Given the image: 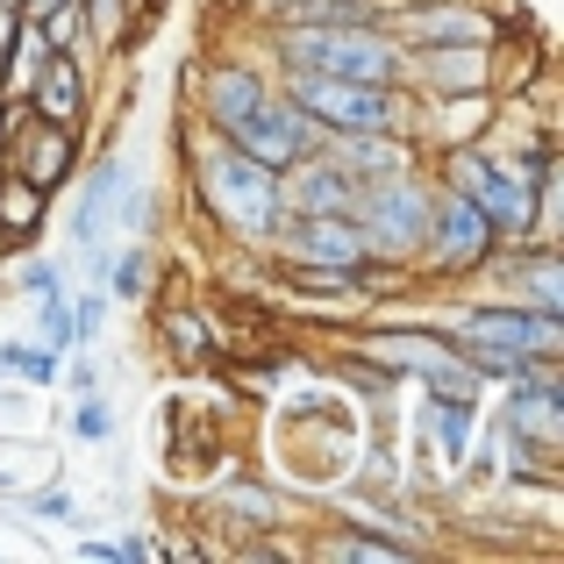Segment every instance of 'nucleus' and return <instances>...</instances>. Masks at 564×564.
<instances>
[{"instance_id": "nucleus-18", "label": "nucleus", "mask_w": 564, "mask_h": 564, "mask_svg": "<svg viewBox=\"0 0 564 564\" xmlns=\"http://www.w3.org/2000/svg\"><path fill=\"white\" fill-rule=\"evenodd\" d=\"M414 36L422 43H479L486 22L479 14H414Z\"/></svg>"}, {"instance_id": "nucleus-2", "label": "nucleus", "mask_w": 564, "mask_h": 564, "mask_svg": "<svg viewBox=\"0 0 564 564\" xmlns=\"http://www.w3.org/2000/svg\"><path fill=\"white\" fill-rule=\"evenodd\" d=\"M229 137H236V151H243V158H258L264 172H279V165H301V158L315 151V115H307L301 100H293V108L258 100V108H250Z\"/></svg>"}, {"instance_id": "nucleus-24", "label": "nucleus", "mask_w": 564, "mask_h": 564, "mask_svg": "<svg viewBox=\"0 0 564 564\" xmlns=\"http://www.w3.org/2000/svg\"><path fill=\"white\" fill-rule=\"evenodd\" d=\"M94 22H100V29H115V0H94Z\"/></svg>"}, {"instance_id": "nucleus-23", "label": "nucleus", "mask_w": 564, "mask_h": 564, "mask_svg": "<svg viewBox=\"0 0 564 564\" xmlns=\"http://www.w3.org/2000/svg\"><path fill=\"white\" fill-rule=\"evenodd\" d=\"M22 286H29V293H57V272H51V264H29Z\"/></svg>"}, {"instance_id": "nucleus-14", "label": "nucleus", "mask_w": 564, "mask_h": 564, "mask_svg": "<svg viewBox=\"0 0 564 564\" xmlns=\"http://www.w3.org/2000/svg\"><path fill=\"white\" fill-rule=\"evenodd\" d=\"M36 221H43V186L8 180V186H0V229H8V236H29Z\"/></svg>"}, {"instance_id": "nucleus-8", "label": "nucleus", "mask_w": 564, "mask_h": 564, "mask_svg": "<svg viewBox=\"0 0 564 564\" xmlns=\"http://www.w3.org/2000/svg\"><path fill=\"white\" fill-rule=\"evenodd\" d=\"M293 250H301V258H315V264H329V272H350V264H358L372 243H365V229H350V221L315 215L301 236H293Z\"/></svg>"}, {"instance_id": "nucleus-5", "label": "nucleus", "mask_w": 564, "mask_h": 564, "mask_svg": "<svg viewBox=\"0 0 564 564\" xmlns=\"http://www.w3.org/2000/svg\"><path fill=\"white\" fill-rule=\"evenodd\" d=\"M457 186H465V200L479 207L486 221H508V229H529V215H536V200H529V186L514 180V172L486 165V158H457Z\"/></svg>"}, {"instance_id": "nucleus-17", "label": "nucleus", "mask_w": 564, "mask_h": 564, "mask_svg": "<svg viewBox=\"0 0 564 564\" xmlns=\"http://www.w3.org/2000/svg\"><path fill=\"white\" fill-rule=\"evenodd\" d=\"M465 443H471V400H436V451L457 465Z\"/></svg>"}, {"instance_id": "nucleus-21", "label": "nucleus", "mask_w": 564, "mask_h": 564, "mask_svg": "<svg viewBox=\"0 0 564 564\" xmlns=\"http://www.w3.org/2000/svg\"><path fill=\"white\" fill-rule=\"evenodd\" d=\"M43 336H51V350L72 344V315H65V301H57V293H51V307H43Z\"/></svg>"}, {"instance_id": "nucleus-9", "label": "nucleus", "mask_w": 564, "mask_h": 564, "mask_svg": "<svg viewBox=\"0 0 564 564\" xmlns=\"http://www.w3.org/2000/svg\"><path fill=\"white\" fill-rule=\"evenodd\" d=\"M414 229H422V215H414V193H408V186H386L379 200H372V236H379V243H393V250H408ZM372 236H365V243H372Z\"/></svg>"}, {"instance_id": "nucleus-10", "label": "nucleus", "mask_w": 564, "mask_h": 564, "mask_svg": "<svg viewBox=\"0 0 564 564\" xmlns=\"http://www.w3.org/2000/svg\"><path fill=\"white\" fill-rule=\"evenodd\" d=\"M258 100H264V86L250 79V72H221V79L207 86V108H215V122H221V129H236L250 108H258Z\"/></svg>"}, {"instance_id": "nucleus-1", "label": "nucleus", "mask_w": 564, "mask_h": 564, "mask_svg": "<svg viewBox=\"0 0 564 564\" xmlns=\"http://www.w3.org/2000/svg\"><path fill=\"white\" fill-rule=\"evenodd\" d=\"M286 57L301 72H322V79H358V86H386L393 79V43L372 36V29H301V36H286Z\"/></svg>"}, {"instance_id": "nucleus-4", "label": "nucleus", "mask_w": 564, "mask_h": 564, "mask_svg": "<svg viewBox=\"0 0 564 564\" xmlns=\"http://www.w3.org/2000/svg\"><path fill=\"white\" fill-rule=\"evenodd\" d=\"M207 193H215V207H229V221H243V229H264V221L279 215V186L272 172L258 165V158H221L215 172H207Z\"/></svg>"}, {"instance_id": "nucleus-22", "label": "nucleus", "mask_w": 564, "mask_h": 564, "mask_svg": "<svg viewBox=\"0 0 564 564\" xmlns=\"http://www.w3.org/2000/svg\"><path fill=\"white\" fill-rule=\"evenodd\" d=\"M79 436H86V443L108 436V408H100V400H86V408H79Z\"/></svg>"}, {"instance_id": "nucleus-25", "label": "nucleus", "mask_w": 564, "mask_h": 564, "mask_svg": "<svg viewBox=\"0 0 564 564\" xmlns=\"http://www.w3.org/2000/svg\"><path fill=\"white\" fill-rule=\"evenodd\" d=\"M8 36H14V14H8V0H0V51H8Z\"/></svg>"}, {"instance_id": "nucleus-19", "label": "nucleus", "mask_w": 564, "mask_h": 564, "mask_svg": "<svg viewBox=\"0 0 564 564\" xmlns=\"http://www.w3.org/2000/svg\"><path fill=\"white\" fill-rule=\"evenodd\" d=\"M0 365H14L29 386H51L57 379V350H22V344H0Z\"/></svg>"}, {"instance_id": "nucleus-26", "label": "nucleus", "mask_w": 564, "mask_h": 564, "mask_svg": "<svg viewBox=\"0 0 564 564\" xmlns=\"http://www.w3.org/2000/svg\"><path fill=\"white\" fill-rule=\"evenodd\" d=\"M36 8H51V0H36Z\"/></svg>"}, {"instance_id": "nucleus-7", "label": "nucleus", "mask_w": 564, "mask_h": 564, "mask_svg": "<svg viewBox=\"0 0 564 564\" xmlns=\"http://www.w3.org/2000/svg\"><path fill=\"white\" fill-rule=\"evenodd\" d=\"M486 229H494V221L479 215V207L465 200V193H451V200L436 207V250L451 264H479L486 258Z\"/></svg>"}, {"instance_id": "nucleus-13", "label": "nucleus", "mask_w": 564, "mask_h": 564, "mask_svg": "<svg viewBox=\"0 0 564 564\" xmlns=\"http://www.w3.org/2000/svg\"><path fill=\"white\" fill-rule=\"evenodd\" d=\"M508 429H522V436H551V429H557V393H551V386H522V393L508 400Z\"/></svg>"}, {"instance_id": "nucleus-20", "label": "nucleus", "mask_w": 564, "mask_h": 564, "mask_svg": "<svg viewBox=\"0 0 564 564\" xmlns=\"http://www.w3.org/2000/svg\"><path fill=\"white\" fill-rule=\"evenodd\" d=\"M429 72H436V86H443V94H451V86H457V94H471V86H479V57H436V65H429Z\"/></svg>"}, {"instance_id": "nucleus-3", "label": "nucleus", "mask_w": 564, "mask_h": 564, "mask_svg": "<svg viewBox=\"0 0 564 564\" xmlns=\"http://www.w3.org/2000/svg\"><path fill=\"white\" fill-rule=\"evenodd\" d=\"M293 100H301L315 122L365 129V137L393 122V94H386V86H358V79H322V72H307V79L293 86Z\"/></svg>"}, {"instance_id": "nucleus-16", "label": "nucleus", "mask_w": 564, "mask_h": 564, "mask_svg": "<svg viewBox=\"0 0 564 564\" xmlns=\"http://www.w3.org/2000/svg\"><path fill=\"white\" fill-rule=\"evenodd\" d=\"M115 186H122L115 165H100L94 180H86V200H79V236H86V243H100V221L115 215Z\"/></svg>"}, {"instance_id": "nucleus-15", "label": "nucleus", "mask_w": 564, "mask_h": 564, "mask_svg": "<svg viewBox=\"0 0 564 564\" xmlns=\"http://www.w3.org/2000/svg\"><path fill=\"white\" fill-rule=\"evenodd\" d=\"M293 193H301V207H307V215H336V207L350 200V180H344V172H329V165H307Z\"/></svg>"}, {"instance_id": "nucleus-11", "label": "nucleus", "mask_w": 564, "mask_h": 564, "mask_svg": "<svg viewBox=\"0 0 564 564\" xmlns=\"http://www.w3.org/2000/svg\"><path fill=\"white\" fill-rule=\"evenodd\" d=\"M36 108L51 115V122H72V115H79V72H72L65 57H51V65L36 72Z\"/></svg>"}, {"instance_id": "nucleus-12", "label": "nucleus", "mask_w": 564, "mask_h": 564, "mask_svg": "<svg viewBox=\"0 0 564 564\" xmlns=\"http://www.w3.org/2000/svg\"><path fill=\"white\" fill-rule=\"evenodd\" d=\"M65 165H72V143H65V122L36 129V143H29V172H22V180H29V186H57V180H65Z\"/></svg>"}, {"instance_id": "nucleus-6", "label": "nucleus", "mask_w": 564, "mask_h": 564, "mask_svg": "<svg viewBox=\"0 0 564 564\" xmlns=\"http://www.w3.org/2000/svg\"><path fill=\"white\" fill-rule=\"evenodd\" d=\"M457 336L479 344V350H536V358L557 350V322L543 315V307H536V315H514V307H508V315H471Z\"/></svg>"}]
</instances>
